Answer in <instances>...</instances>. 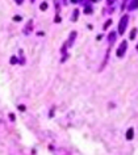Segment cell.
I'll list each match as a JSON object with an SVG mask.
<instances>
[{
	"mask_svg": "<svg viewBox=\"0 0 138 155\" xmlns=\"http://www.w3.org/2000/svg\"><path fill=\"white\" fill-rule=\"evenodd\" d=\"M126 137H128V139H132V138H133V129H129Z\"/></svg>",
	"mask_w": 138,
	"mask_h": 155,
	"instance_id": "obj_3",
	"label": "cell"
},
{
	"mask_svg": "<svg viewBox=\"0 0 138 155\" xmlns=\"http://www.w3.org/2000/svg\"><path fill=\"white\" fill-rule=\"evenodd\" d=\"M137 49H138V46H137Z\"/></svg>",
	"mask_w": 138,
	"mask_h": 155,
	"instance_id": "obj_6",
	"label": "cell"
},
{
	"mask_svg": "<svg viewBox=\"0 0 138 155\" xmlns=\"http://www.w3.org/2000/svg\"><path fill=\"white\" fill-rule=\"evenodd\" d=\"M136 32H137L136 29H134L133 32H132V34H130V39H133V38H134V36H136Z\"/></svg>",
	"mask_w": 138,
	"mask_h": 155,
	"instance_id": "obj_5",
	"label": "cell"
},
{
	"mask_svg": "<svg viewBox=\"0 0 138 155\" xmlns=\"http://www.w3.org/2000/svg\"><path fill=\"white\" fill-rule=\"evenodd\" d=\"M125 49H126V42H122L121 43V47H120V50L117 51V55L118 57H121V55L124 54V51H125Z\"/></svg>",
	"mask_w": 138,
	"mask_h": 155,
	"instance_id": "obj_2",
	"label": "cell"
},
{
	"mask_svg": "<svg viewBox=\"0 0 138 155\" xmlns=\"http://www.w3.org/2000/svg\"><path fill=\"white\" fill-rule=\"evenodd\" d=\"M136 7H138V0H134L133 4H132V8H136Z\"/></svg>",
	"mask_w": 138,
	"mask_h": 155,
	"instance_id": "obj_4",
	"label": "cell"
},
{
	"mask_svg": "<svg viewBox=\"0 0 138 155\" xmlns=\"http://www.w3.org/2000/svg\"><path fill=\"white\" fill-rule=\"evenodd\" d=\"M126 22H128V16H124L122 20H121L120 22V33H124V30H125V25Z\"/></svg>",
	"mask_w": 138,
	"mask_h": 155,
	"instance_id": "obj_1",
	"label": "cell"
}]
</instances>
